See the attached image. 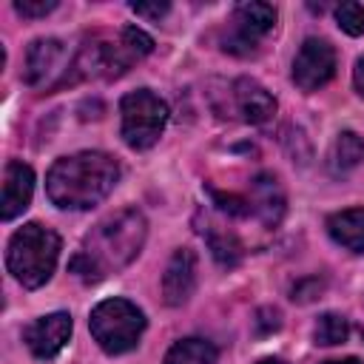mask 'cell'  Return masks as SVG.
I'll list each match as a JSON object with an SVG mask.
<instances>
[{
	"label": "cell",
	"mask_w": 364,
	"mask_h": 364,
	"mask_svg": "<svg viewBox=\"0 0 364 364\" xmlns=\"http://www.w3.org/2000/svg\"><path fill=\"white\" fill-rule=\"evenodd\" d=\"M165 364H216V347L205 338H182L165 353Z\"/></svg>",
	"instance_id": "15"
},
{
	"label": "cell",
	"mask_w": 364,
	"mask_h": 364,
	"mask_svg": "<svg viewBox=\"0 0 364 364\" xmlns=\"http://www.w3.org/2000/svg\"><path fill=\"white\" fill-rule=\"evenodd\" d=\"M270 316H276V310H259V324H264V327H262V333H270V330H276V327H279V318H273V321H270Z\"/></svg>",
	"instance_id": "23"
},
{
	"label": "cell",
	"mask_w": 364,
	"mask_h": 364,
	"mask_svg": "<svg viewBox=\"0 0 364 364\" xmlns=\"http://www.w3.org/2000/svg\"><path fill=\"white\" fill-rule=\"evenodd\" d=\"M131 11L139 14V17H154V20H159V17L168 11V3H131Z\"/></svg>",
	"instance_id": "21"
},
{
	"label": "cell",
	"mask_w": 364,
	"mask_h": 364,
	"mask_svg": "<svg viewBox=\"0 0 364 364\" xmlns=\"http://www.w3.org/2000/svg\"><path fill=\"white\" fill-rule=\"evenodd\" d=\"M68 68H71V57L65 51V46L54 37H40L28 46V54H26V82L31 88H46V91H54V88H63L65 85V77H68Z\"/></svg>",
	"instance_id": "6"
},
{
	"label": "cell",
	"mask_w": 364,
	"mask_h": 364,
	"mask_svg": "<svg viewBox=\"0 0 364 364\" xmlns=\"http://www.w3.org/2000/svg\"><path fill=\"white\" fill-rule=\"evenodd\" d=\"M347 333H350L347 318L338 316V313H324V316H318V321H316V327H313L316 344H324V347L344 344V341H347Z\"/></svg>",
	"instance_id": "17"
},
{
	"label": "cell",
	"mask_w": 364,
	"mask_h": 364,
	"mask_svg": "<svg viewBox=\"0 0 364 364\" xmlns=\"http://www.w3.org/2000/svg\"><path fill=\"white\" fill-rule=\"evenodd\" d=\"M208 245H210L216 262H222V264H236L242 256V245L230 233H208Z\"/></svg>",
	"instance_id": "19"
},
{
	"label": "cell",
	"mask_w": 364,
	"mask_h": 364,
	"mask_svg": "<svg viewBox=\"0 0 364 364\" xmlns=\"http://www.w3.org/2000/svg\"><path fill=\"white\" fill-rule=\"evenodd\" d=\"M247 199H250L253 213H259V219H262L264 225H276V222L282 219V213H284V196H282V188H279L276 176H270V173L256 176L253 191H250Z\"/></svg>",
	"instance_id": "13"
},
{
	"label": "cell",
	"mask_w": 364,
	"mask_h": 364,
	"mask_svg": "<svg viewBox=\"0 0 364 364\" xmlns=\"http://www.w3.org/2000/svg\"><path fill=\"white\" fill-rule=\"evenodd\" d=\"M353 85H355L358 97H364V57H358V63L353 68Z\"/></svg>",
	"instance_id": "22"
},
{
	"label": "cell",
	"mask_w": 364,
	"mask_h": 364,
	"mask_svg": "<svg viewBox=\"0 0 364 364\" xmlns=\"http://www.w3.org/2000/svg\"><path fill=\"white\" fill-rule=\"evenodd\" d=\"M364 159V139L355 134V131H341L333 142V151H330V162H333V171H350L355 168L358 162Z\"/></svg>",
	"instance_id": "16"
},
{
	"label": "cell",
	"mask_w": 364,
	"mask_h": 364,
	"mask_svg": "<svg viewBox=\"0 0 364 364\" xmlns=\"http://www.w3.org/2000/svg\"><path fill=\"white\" fill-rule=\"evenodd\" d=\"M230 94H233V102H236V111L242 114V119H247L253 125H262L276 114L273 94L264 85H259L256 80H247V77L236 80Z\"/></svg>",
	"instance_id": "12"
},
{
	"label": "cell",
	"mask_w": 364,
	"mask_h": 364,
	"mask_svg": "<svg viewBox=\"0 0 364 364\" xmlns=\"http://www.w3.org/2000/svg\"><path fill=\"white\" fill-rule=\"evenodd\" d=\"M196 287V256L188 247L173 250V256L168 259V267L162 273V299L171 307L185 304L193 296Z\"/></svg>",
	"instance_id": "10"
},
{
	"label": "cell",
	"mask_w": 364,
	"mask_h": 364,
	"mask_svg": "<svg viewBox=\"0 0 364 364\" xmlns=\"http://www.w3.org/2000/svg\"><path fill=\"white\" fill-rule=\"evenodd\" d=\"M14 9L23 14V17H46L48 11L57 9L54 0H17Z\"/></svg>",
	"instance_id": "20"
},
{
	"label": "cell",
	"mask_w": 364,
	"mask_h": 364,
	"mask_svg": "<svg viewBox=\"0 0 364 364\" xmlns=\"http://www.w3.org/2000/svg\"><path fill=\"white\" fill-rule=\"evenodd\" d=\"M327 230L333 242L347 247L350 253H364V208L338 210L327 219Z\"/></svg>",
	"instance_id": "14"
},
{
	"label": "cell",
	"mask_w": 364,
	"mask_h": 364,
	"mask_svg": "<svg viewBox=\"0 0 364 364\" xmlns=\"http://www.w3.org/2000/svg\"><path fill=\"white\" fill-rule=\"evenodd\" d=\"M119 119H122L119 131H122L125 145L136 148V151H145L162 136L165 122H168V105L154 91L136 88V91L122 97Z\"/></svg>",
	"instance_id": "5"
},
{
	"label": "cell",
	"mask_w": 364,
	"mask_h": 364,
	"mask_svg": "<svg viewBox=\"0 0 364 364\" xmlns=\"http://www.w3.org/2000/svg\"><path fill=\"white\" fill-rule=\"evenodd\" d=\"M336 23H338V28L344 31V34H350V37H358V34H364V6L361 3H341L338 9H336Z\"/></svg>",
	"instance_id": "18"
},
{
	"label": "cell",
	"mask_w": 364,
	"mask_h": 364,
	"mask_svg": "<svg viewBox=\"0 0 364 364\" xmlns=\"http://www.w3.org/2000/svg\"><path fill=\"white\" fill-rule=\"evenodd\" d=\"M88 327L94 341L105 353L119 355L139 344V336L145 330V316L128 299H105L91 310Z\"/></svg>",
	"instance_id": "4"
},
{
	"label": "cell",
	"mask_w": 364,
	"mask_h": 364,
	"mask_svg": "<svg viewBox=\"0 0 364 364\" xmlns=\"http://www.w3.org/2000/svg\"><path fill=\"white\" fill-rule=\"evenodd\" d=\"M336 74V48L321 37H307L293 60V82L301 91L327 85Z\"/></svg>",
	"instance_id": "8"
},
{
	"label": "cell",
	"mask_w": 364,
	"mask_h": 364,
	"mask_svg": "<svg viewBox=\"0 0 364 364\" xmlns=\"http://www.w3.org/2000/svg\"><path fill=\"white\" fill-rule=\"evenodd\" d=\"M71 330H74V324H71L68 313H48L26 327V344H28L31 355L48 361L68 344Z\"/></svg>",
	"instance_id": "9"
},
{
	"label": "cell",
	"mask_w": 364,
	"mask_h": 364,
	"mask_svg": "<svg viewBox=\"0 0 364 364\" xmlns=\"http://www.w3.org/2000/svg\"><path fill=\"white\" fill-rule=\"evenodd\" d=\"M31 193H34V171L20 162V159H11L3 171V202H0V216L9 222L14 216H20L28 202H31Z\"/></svg>",
	"instance_id": "11"
},
{
	"label": "cell",
	"mask_w": 364,
	"mask_h": 364,
	"mask_svg": "<svg viewBox=\"0 0 364 364\" xmlns=\"http://www.w3.org/2000/svg\"><path fill=\"white\" fill-rule=\"evenodd\" d=\"M276 26V6L270 3H239L233 11V31L225 40V51L230 54H253L259 37H264Z\"/></svg>",
	"instance_id": "7"
},
{
	"label": "cell",
	"mask_w": 364,
	"mask_h": 364,
	"mask_svg": "<svg viewBox=\"0 0 364 364\" xmlns=\"http://www.w3.org/2000/svg\"><path fill=\"white\" fill-rule=\"evenodd\" d=\"M259 364H284L282 358H264V361H259Z\"/></svg>",
	"instance_id": "25"
},
{
	"label": "cell",
	"mask_w": 364,
	"mask_h": 364,
	"mask_svg": "<svg viewBox=\"0 0 364 364\" xmlns=\"http://www.w3.org/2000/svg\"><path fill=\"white\" fill-rule=\"evenodd\" d=\"M117 179L119 165L114 156L102 151H80L51 165L46 193L63 210H88L114 191Z\"/></svg>",
	"instance_id": "2"
},
{
	"label": "cell",
	"mask_w": 364,
	"mask_h": 364,
	"mask_svg": "<svg viewBox=\"0 0 364 364\" xmlns=\"http://www.w3.org/2000/svg\"><path fill=\"white\" fill-rule=\"evenodd\" d=\"M145 233H148V222L136 208H122L105 216L82 239L80 250L71 259V273H77L88 284L102 282L111 273H119L139 256L145 245Z\"/></svg>",
	"instance_id": "1"
},
{
	"label": "cell",
	"mask_w": 364,
	"mask_h": 364,
	"mask_svg": "<svg viewBox=\"0 0 364 364\" xmlns=\"http://www.w3.org/2000/svg\"><path fill=\"white\" fill-rule=\"evenodd\" d=\"M57 259H60V236L40 222L23 225L9 239V250H6L9 273L28 290L43 287L51 279Z\"/></svg>",
	"instance_id": "3"
},
{
	"label": "cell",
	"mask_w": 364,
	"mask_h": 364,
	"mask_svg": "<svg viewBox=\"0 0 364 364\" xmlns=\"http://www.w3.org/2000/svg\"><path fill=\"white\" fill-rule=\"evenodd\" d=\"M324 364H361L358 358H341V361H324Z\"/></svg>",
	"instance_id": "24"
}]
</instances>
